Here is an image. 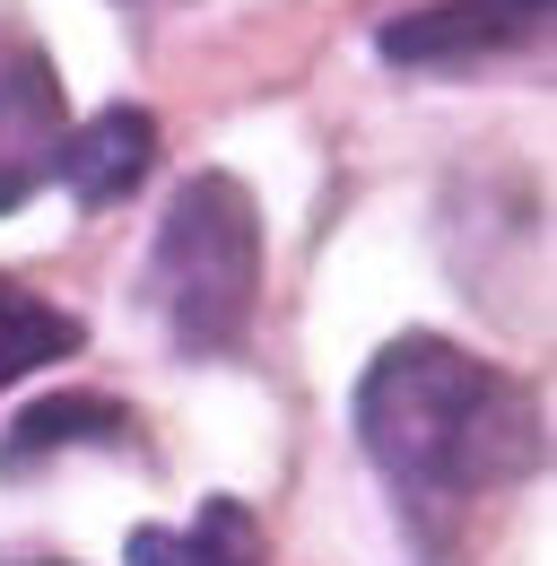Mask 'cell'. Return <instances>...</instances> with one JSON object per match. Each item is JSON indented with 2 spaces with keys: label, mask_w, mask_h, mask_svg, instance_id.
Instances as JSON below:
<instances>
[{
  "label": "cell",
  "mask_w": 557,
  "mask_h": 566,
  "mask_svg": "<svg viewBox=\"0 0 557 566\" xmlns=\"http://www.w3.org/2000/svg\"><path fill=\"white\" fill-rule=\"evenodd\" d=\"M70 349H78V314L44 305L35 287H18V280H0V392L18 375H35V366H62Z\"/></svg>",
  "instance_id": "obj_7"
},
{
  "label": "cell",
  "mask_w": 557,
  "mask_h": 566,
  "mask_svg": "<svg viewBox=\"0 0 557 566\" xmlns=\"http://www.w3.org/2000/svg\"><path fill=\"white\" fill-rule=\"evenodd\" d=\"M70 140V105L53 62L27 44V35H0V218L18 210L35 184H53Z\"/></svg>",
  "instance_id": "obj_4"
},
{
  "label": "cell",
  "mask_w": 557,
  "mask_h": 566,
  "mask_svg": "<svg viewBox=\"0 0 557 566\" xmlns=\"http://www.w3.org/2000/svg\"><path fill=\"white\" fill-rule=\"evenodd\" d=\"M357 444L410 505V523L444 549V523L471 496L523 489L549 462V419L505 366L453 349L444 332H401L357 375Z\"/></svg>",
  "instance_id": "obj_1"
},
{
  "label": "cell",
  "mask_w": 557,
  "mask_h": 566,
  "mask_svg": "<svg viewBox=\"0 0 557 566\" xmlns=\"http://www.w3.org/2000/svg\"><path fill=\"white\" fill-rule=\"evenodd\" d=\"M114 436H132V419H123L114 401H87V392H78V401H35L27 419L9 427V444H0V471L18 480L35 453H62V444H114Z\"/></svg>",
  "instance_id": "obj_8"
},
{
  "label": "cell",
  "mask_w": 557,
  "mask_h": 566,
  "mask_svg": "<svg viewBox=\"0 0 557 566\" xmlns=\"http://www.w3.org/2000/svg\"><path fill=\"white\" fill-rule=\"evenodd\" d=\"M44 566H53V558H44Z\"/></svg>",
  "instance_id": "obj_9"
},
{
  "label": "cell",
  "mask_w": 557,
  "mask_h": 566,
  "mask_svg": "<svg viewBox=\"0 0 557 566\" xmlns=\"http://www.w3.org/2000/svg\"><path fill=\"white\" fill-rule=\"evenodd\" d=\"M549 27V0H435L392 18L375 44L392 71H480L496 53H523Z\"/></svg>",
  "instance_id": "obj_3"
},
{
  "label": "cell",
  "mask_w": 557,
  "mask_h": 566,
  "mask_svg": "<svg viewBox=\"0 0 557 566\" xmlns=\"http://www.w3.org/2000/svg\"><path fill=\"white\" fill-rule=\"evenodd\" d=\"M148 287L183 357H235L262 314V210L235 175H192L148 244Z\"/></svg>",
  "instance_id": "obj_2"
},
{
  "label": "cell",
  "mask_w": 557,
  "mask_h": 566,
  "mask_svg": "<svg viewBox=\"0 0 557 566\" xmlns=\"http://www.w3.org/2000/svg\"><path fill=\"white\" fill-rule=\"evenodd\" d=\"M148 166H157V123H148V105H105L96 123H78L62 140V166H53V175H62L87 210H114Z\"/></svg>",
  "instance_id": "obj_5"
},
{
  "label": "cell",
  "mask_w": 557,
  "mask_h": 566,
  "mask_svg": "<svg viewBox=\"0 0 557 566\" xmlns=\"http://www.w3.org/2000/svg\"><path fill=\"white\" fill-rule=\"evenodd\" d=\"M253 549H262L253 514H244L235 496H209L192 532H157V523H139L123 558H132V566H262Z\"/></svg>",
  "instance_id": "obj_6"
}]
</instances>
